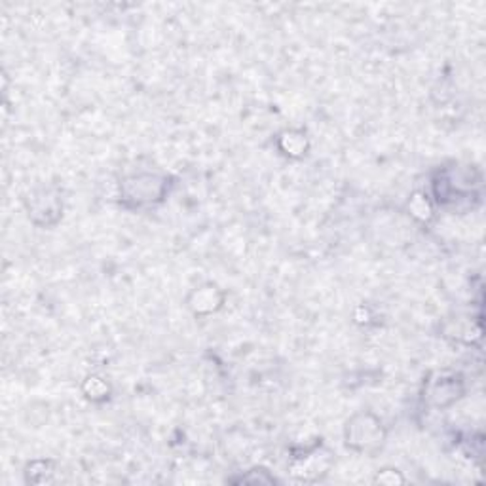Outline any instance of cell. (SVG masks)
<instances>
[{"instance_id": "6da1fadb", "label": "cell", "mask_w": 486, "mask_h": 486, "mask_svg": "<svg viewBox=\"0 0 486 486\" xmlns=\"http://www.w3.org/2000/svg\"><path fill=\"white\" fill-rule=\"evenodd\" d=\"M386 439L384 422L371 410L355 412L344 426V445L357 454L374 458L384 448Z\"/></svg>"}, {"instance_id": "7a4b0ae2", "label": "cell", "mask_w": 486, "mask_h": 486, "mask_svg": "<svg viewBox=\"0 0 486 486\" xmlns=\"http://www.w3.org/2000/svg\"><path fill=\"white\" fill-rule=\"evenodd\" d=\"M168 177L158 173H133L122 181V202L130 207L160 204L168 194Z\"/></svg>"}, {"instance_id": "3957f363", "label": "cell", "mask_w": 486, "mask_h": 486, "mask_svg": "<svg viewBox=\"0 0 486 486\" xmlns=\"http://www.w3.org/2000/svg\"><path fill=\"white\" fill-rule=\"evenodd\" d=\"M465 393V386L462 376L456 372H436L426 382V403L429 407L436 408H446L450 405H454L458 399H462V395Z\"/></svg>"}, {"instance_id": "277c9868", "label": "cell", "mask_w": 486, "mask_h": 486, "mask_svg": "<svg viewBox=\"0 0 486 486\" xmlns=\"http://www.w3.org/2000/svg\"><path fill=\"white\" fill-rule=\"evenodd\" d=\"M27 215L32 225L56 226L63 217V202L53 188H39L27 197Z\"/></svg>"}, {"instance_id": "5b68a950", "label": "cell", "mask_w": 486, "mask_h": 486, "mask_svg": "<svg viewBox=\"0 0 486 486\" xmlns=\"http://www.w3.org/2000/svg\"><path fill=\"white\" fill-rule=\"evenodd\" d=\"M333 465V456L327 450L312 448L308 453L297 456L291 463V475L304 482H316L326 477Z\"/></svg>"}, {"instance_id": "8992f818", "label": "cell", "mask_w": 486, "mask_h": 486, "mask_svg": "<svg viewBox=\"0 0 486 486\" xmlns=\"http://www.w3.org/2000/svg\"><path fill=\"white\" fill-rule=\"evenodd\" d=\"M225 298L226 295L221 287L217 283L207 281V283L194 287V289L188 293L187 306L194 316L206 317L211 314H217L223 308Z\"/></svg>"}, {"instance_id": "52a82bcc", "label": "cell", "mask_w": 486, "mask_h": 486, "mask_svg": "<svg viewBox=\"0 0 486 486\" xmlns=\"http://www.w3.org/2000/svg\"><path fill=\"white\" fill-rule=\"evenodd\" d=\"M278 149L287 158H304L310 151V141L300 130H287L278 137Z\"/></svg>"}, {"instance_id": "ba28073f", "label": "cell", "mask_w": 486, "mask_h": 486, "mask_svg": "<svg viewBox=\"0 0 486 486\" xmlns=\"http://www.w3.org/2000/svg\"><path fill=\"white\" fill-rule=\"evenodd\" d=\"M56 473V463L51 460H32L25 467V481L29 484H44L50 482Z\"/></svg>"}, {"instance_id": "9c48e42d", "label": "cell", "mask_w": 486, "mask_h": 486, "mask_svg": "<svg viewBox=\"0 0 486 486\" xmlns=\"http://www.w3.org/2000/svg\"><path fill=\"white\" fill-rule=\"evenodd\" d=\"M84 395L94 403H103L111 398V386L106 384V381H103L101 376H87L84 381Z\"/></svg>"}, {"instance_id": "30bf717a", "label": "cell", "mask_w": 486, "mask_h": 486, "mask_svg": "<svg viewBox=\"0 0 486 486\" xmlns=\"http://www.w3.org/2000/svg\"><path fill=\"white\" fill-rule=\"evenodd\" d=\"M230 482H247V484H276L278 479L270 473L264 467H253V470H249L245 473H242L240 477H232Z\"/></svg>"}, {"instance_id": "8fae6325", "label": "cell", "mask_w": 486, "mask_h": 486, "mask_svg": "<svg viewBox=\"0 0 486 486\" xmlns=\"http://www.w3.org/2000/svg\"><path fill=\"white\" fill-rule=\"evenodd\" d=\"M407 479L403 477V473L399 470H393V467H386V470H381L376 473L374 477V482H381V484H403Z\"/></svg>"}]
</instances>
